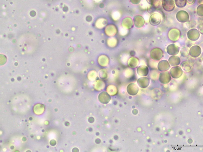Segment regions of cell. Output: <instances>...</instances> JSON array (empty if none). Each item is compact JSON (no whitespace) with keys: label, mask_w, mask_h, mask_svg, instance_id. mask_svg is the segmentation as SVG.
<instances>
[{"label":"cell","mask_w":203,"mask_h":152,"mask_svg":"<svg viewBox=\"0 0 203 152\" xmlns=\"http://www.w3.org/2000/svg\"><path fill=\"white\" fill-rule=\"evenodd\" d=\"M162 4L164 10L166 12H172L175 7L174 2L173 0H162Z\"/></svg>","instance_id":"obj_4"},{"label":"cell","mask_w":203,"mask_h":152,"mask_svg":"<svg viewBox=\"0 0 203 152\" xmlns=\"http://www.w3.org/2000/svg\"><path fill=\"white\" fill-rule=\"evenodd\" d=\"M196 0H187V3L189 4H193L195 3Z\"/></svg>","instance_id":"obj_17"},{"label":"cell","mask_w":203,"mask_h":152,"mask_svg":"<svg viewBox=\"0 0 203 152\" xmlns=\"http://www.w3.org/2000/svg\"><path fill=\"white\" fill-rule=\"evenodd\" d=\"M176 18L178 22L181 23H186L189 21V15L186 11L181 10L177 13Z\"/></svg>","instance_id":"obj_1"},{"label":"cell","mask_w":203,"mask_h":152,"mask_svg":"<svg viewBox=\"0 0 203 152\" xmlns=\"http://www.w3.org/2000/svg\"><path fill=\"white\" fill-rule=\"evenodd\" d=\"M197 29L200 34L203 35V22L198 24L197 26Z\"/></svg>","instance_id":"obj_15"},{"label":"cell","mask_w":203,"mask_h":152,"mask_svg":"<svg viewBox=\"0 0 203 152\" xmlns=\"http://www.w3.org/2000/svg\"><path fill=\"white\" fill-rule=\"evenodd\" d=\"M202 62H203V58H202Z\"/></svg>","instance_id":"obj_19"},{"label":"cell","mask_w":203,"mask_h":152,"mask_svg":"<svg viewBox=\"0 0 203 152\" xmlns=\"http://www.w3.org/2000/svg\"><path fill=\"white\" fill-rule=\"evenodd\" d=\"M169 35H170L169 38L170 40L173 41H177L180 37V31L178 29H172L170 31V34Z\"/></svg>","instance_id":"obj_8"},{"label":"cell","mask_w":203,"mask_h":152,"mask_svg":"<svg viewBox=\"0 0 203 152\" xmlns=\"http://www.w3.org/2000/svg\"><path fill=\"white\" fill-rule=\"evenodd\" d=\"M158 1V0H147L148 3L152 5H154L155 3H156Z\"/></svg>","instance_id":"obj_16"},{"label":"cell","mask_w":203,"mask_h":152,"mask_svg":"<svg viewBox=\"0 0 203 152\" xmlns=\"http://www.w3.org/2000/svg\"><path fill=\"white\" fill-rule=\"evenodd\" d=\"M183 71L180 67L176 66L171 68L170 70V74L174 79H178L182 75Z\"/></svg>","instance_id":"obj_3"},{"label":"cell","mask_w":203,"mask_h":152,"mask_svg":"<svg viewBox=\"0 0 203 152\" xmlns=\"http://www.w3.org/2000/svg\"><path fill=\"white\" fill-rule=\"evenodd\" d=\"M202 53V49L200 46H193L189 51V54L193 58H196L200 56Z\"/></svg>","instance_id":"obj_5"},{"label":"cell","mask_w":203,"mask_h":152,"mask_svg":"<svg viewBox=\"0 0 203 152\" xmlns=\"http://www.w3.org/2000/svg\"><path fill=\"white\" fill-rule=\"evenodd\" d=\"M181 67L183 70L186 72H189L191 70L192 66L191 64L188 61H184L181 65Z\"/></svg>","instance_id":"obj_11"},{"label":"cell","mask_w":203,"mask_h":152,"mask_svg":"<svg viewBox=\"0 0 203 152\" xmlns=\"http://www.w3.org/2000/svg\"><path fill=\"white\" fill-rule=\"evenodd\" d=\"M181 55L183 57H185L187 56L188 54H189V51H188V49L186 48H182L181 49Z\"/></svg>","instance_id":"obj_14"},{"label":"cell","mask_w":203,"mask_h":152,"mask_svg":"<svg viewBox=\"0 0 203 152\" xmlns=\"http://www.w3.org/2000/svg\"><path fill=\"white\" fill-rule=\"evenodd\" d=\"M169 62L170 65L172 66H176L180 64L181 59L179 57L175 55L172 56L169 58Z\"/></svg>","instance_id":"obj_10"},{"label":"cell","mask_w":203,"mask_h":152,"mask_svg":"<svg viewBox=\"0 0 203 152\" xmlns=\"http://www.w3.org/2000/svg\"><path fill=\"white\" fill-rule=\"evenodd\" d=\"M170 68V65L166 60H162L159 62L158 69L160 71H168Z\"/></svg>","instance_id":"obj_9"},{"label":"cell","mask_w":203,"mask_h":152,"mask_svg":"<svg viewBox=\"0 0 203 152\" xmlns=\"http://www.w3.org/2000/svg\"><path fill=\"white\" fill-rule=\"evenodd\" d=\"M200 33L198 29H192L187 32V36L188 38L191 41H197L200 37Z\"/></svg>","instance_id":"obj_2"},{"label":"cell","mask_w":203,"mask_h":152,"mask_svg":"<svg viewBox=\"0 0 203 152\" xmlns=\"http://www.w3.org/2000/svg\"><path fill=\"white\" fill-rule=\"evenodd\" d=\"M167 49L168 54L170 55L174 56L178 54L180 52V48L175 44H171L168 46Z\"/></svg>","instance_id":"obj_6"},{"label":"cell","mask_w":203,"mask_h":152,"mask_svg":"<svg viewBox=\"0 0 203 152\" xmlns=\"http://www.w3.org/2000/svg\"><path fill=\"white\" fill-rule=\"evenodd\" d=\"M159 81L163 84H167L170 82L171 80V75L168 72L160 73L159 76Z\"/></svg>","instance_id":"obj_7"},{"label":"cell","mask_w":203,"mask_h":152,"mask_svg":"<svg viewBox=\"0 0 203 152\" xmlns=\"http://www.w3.org/2000/svg\"><path fill=\"white\" fill-rule=\"evenodd\" d=\"M197 14L199 16L203 17V4H200L197 7Z\"/></svg>","instance_id":"obj_13"},{"label":"cell","mask_w":203,"mask_h":152,"mask_svg":"<svg viewBox=\"0 0 203 152\" xmlns=\"http://www.w3.org/2000/svg\"><path fill=\"white\" fill-rule=\"evenodd\" d=\"M175 3L178 7H184L187 5V0H175Z\"/></svg>","instance_id":"obj_12"},{"label":"cell","mask_w":203,"mask_h":152,"mask_svg":"<svg viewBox=\"0 0 203 152\" xmlns=\"http://www.w3.org/2000/svg\"><path fill=\"white\" fill-rule=\"evenodd\" d=\"M200 46H201L200 47L202 48V50H203V42L201 43Z\"/></svg>","instance_id":"obj_18"}]
</instances>
